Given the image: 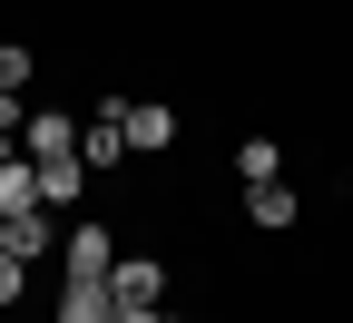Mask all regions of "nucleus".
Here are the masks:
<instances>
[{"label": "nucleus", "instance_id": "f257e3e1", "mask_svg": "<svg viewBox=\"0 0 353 323\" xmlns=\"http://www.w3.org/2000/svg\"><path fill=\"white\" fill-rule=\"evenodd\" d=\"M59 274H69V284H108V274H118L108 225H69V236H59Z\"/></svg>", "mask_w": 353, "mask_h": 323}, {"label": "nucleus", "instance_id": "f03ea898", "mask_svg": "<svg viewBox=\"0 0 353 323\" xmlns=\"http://www.w3.org/2000/svg\"><path fill=\"white\" fill-rule=\"evenodd\" d=\"M128 157V98H99V118L79 127V167H118Z\"/></svg>", "mask_w": 353, "mask_h": 323}, {"label": "nucleus", "instance_id": "7ed1b4c3", "mask_svg": "<svg viewBox=\"0 0 353 323\" xmlns=\"http://www.w3.org/2000/svg\"><path fill=\"white\" fill-rule=\"evenodd\" d=\"M108 304H118V313H157V304H167V274H157V264H138V255H118Z\"/></svg>", "mask_w": 353, "mask_h": 323}, {"label": "nucleus", "instance_id": "20e7f679", "mask_svg": "<svg viewBox=\"0 0 353 323\" xmlns=\"http://www.w3.org/2000/svg\"><path fill=\"white\" fill-rule=\"evenodd\" d=\"M59 245V225H50V206H30V216H10V236H0V255H20V264H39Z\"/></svg>", "mask_w": 353, "mask_h": 323}, {"label": "nucleus", "instance_id": "39448f33", "mask_svg": "<svg viewBox=\"0 0 353 323\" xmlns=\"http://www.w3.org/2000/svg\"><path fill=\"white\" fill-rule=\"evenodd\" d=\"M30 157H39V167H69V157H79V127H69L59 108H50V118H30Z\"/></svg>", "mask_w": 353, "mask_h": 323}, {"label": "nucleus", "instance_id": "423d86ee", "mask_svg": "<svg viewBox=\"0 0 353 323\" xmlns=\"http://www.w3.org/2000/svg\"><path fill=\"white\" fill-rule=\"evenodd\" d=\"M59 323H118L108 284H59Z\"/></svg>", "mask_w": 353, "mask_h": 323}, {"label": "nucleus", "instance_id": "0eeeda50", "mask_svg": "<svg viewBox=\"0 0 353 323\" xmlns=\"http://www.w3.org/2000/svg\"><path fill=\"white\" fill-rule=\"evenodd\" d=\"M20 88H30V50L0 39V118H20Z\"/></svg>", "mask_w": 353, "mask_h": 323}, {"label": "nucleus", "instance_id": "6e6552de", "mask_svg": "<svg viewBox=\"0 0 353 323\" xmlns=\"http://www.w3.org/2000/svg\"><path fill=\"white\" fill-rule=\"evenodd\" d=\"M167 137H176V118H167V108L128 98V147H167Z\"/></svg>", "mask_w": 353, "mask_h": 323}, {"label": "nucleus", "instance_id": "1a4fd4ad", "mask_svg": "<svg viewBox=\"0 0 353 323\" xmlns=\"http://www.w3.org/2000/svg\"><path fill=\"white\" fill-rule=\"evenodd\" d=\"M30 206H39V167L10 157V167H0V216H30Z\"/></svg>", "mask_w": 353, "mask_h": 323}, {"label": "nucleus", "instance_id": "9d476101", "mask_svg": "<svg viewBox=\"0 0 353 323\" xmlns=\"http://www.w3.org/2000/svg\"><path fill=\"white\" fill-rule=\"evenodd\" d=\"M245 206H255V225H294V187L275 176V187H245Z\"/></svg>", "mask_w": 353, "mask_h": 323}, {"label": "nucleus", "instance_id": "9b49d317", "mask_svg": "<svg viewBox=\"0 0 353 323\" xmlns=\"http://www.w3.org/2000/svg\"><path fill=\"white\" fill-rule=\"evenodd\" d=\"M30 167H39V157H30ZM79 176H88L79 157H69V167H39V206H69V196H79Z\"/></svg>", "mask_w": 353, "mask_h": 323}, {"label": "nucleus", "instance_id": "f8f14e48", "mask_svg": "<svg viewBox=\"0 0 353 323\" xmlns=\"http://www.w3.org/2000/svg\"><path fill=\"white\" fill-rule=\"evenodd\" d=\"M236 167H245V187H275V176H285V157L265 147V137H245V157H236Z\"/></svg>", "mask_w": 353, "mask_h": 323}, {"label": "nucleus", "instance_id": "ddd939ff", "mask_svg": "<svg viewBox=\"0 0 353 323\" xmlns=\"http://www.w3.org/2000/svg\"><path fill=\"white\" fill-rule=\"evenodd\" d=\"M20 284H30V264H20V255H0V313L20 304Z\"/></svg>", "mask_w": 353, "mask_h": 323}, {"label": "nucleus", "instance_id": "4468645a", "mask_svg": "<svg viewBox=\"0 0 353 323\" xmlns=\"http://www.w3.org/2000/svg\"><path fill=\"white\" fill-rule=\"evenodd\" d=\"M118 323H176V313H167V304H157V313H118Z\"/></svg>", "mask_w": 353, "mask_h": 323}, {"label": "nucleus", "instance_id": "2eb2a0df", "mask_svg": "<svg viewBox=\"0 0 353 323\" xmlns=\"http://www.w3.org/2000/svg\"><path fill=\"white\" fill-rule=\"evenodd\" d=\"M10 127H20V118H0V167H10Z\"/></svg>", "mask_w": 353, "mask_h": 323}, {"label": "nucleus", "instance_id": "dca6fc26", "mask_svg": "<svg viewBox=\"0 0 353 323\" xmlns=\"http://www.w3.org/2000/svg\"><path fill=\"white\" fill-rule=\"evenodd\" d=\"M0 236H10V216H0Z\"/></svg>", "mask_w": 353, "mask_h": 323}]
</instances>
